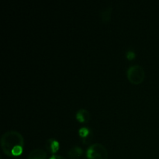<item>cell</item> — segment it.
<instances>
[{"label":"cell","mask_w":159,"mask_h":159,"mask_svg":"<svg viewBox=\"0 0 159 159\" xmlns=\"http://www.w3.org/2000/svg\"><path fill=\"white\" fill-rule=\"evenodd\" d=\"M127 79L134 85L141 84L144 81L145 77V72L143 68L139 65H134L130 66L127 70Z\"/></svg>","instance_id":"obj_3"},{"label":"cell","mask_w":159,"mask_h":159,"mask_svg":"<svg viewBox=\"0 0 159 159\" xmlns=\"http://www.w3.org/2000/svg\"><path fill=\"white\" fill-rule=\"evenodd\" d=\"M79 134L82 140L83 141V142H88L92 136L91 130H90L89 128L86 127H81L79 130Z\"/></svg>","instance_id":"obj_8"},{"label":"cell","mask_w":159,"mask_h":159,"mask_svg":"<svg viewBox=\"0 0 159 159\" xmlns=\"http://www.w3.org/2000/svg\"><path fill=\"white\" fill-rule=\"evenodd\" d=\"M111 12H112V8L111 7H107L104 9L103 11H102L101 12V18H102V21L107 23L109 20H110V17H111Z\"/></svg>","instance_id":"obj_9"},{"label":"cell","mask_w":159,"mask_h":159,"mask_svg":"<svg viewBox=\"0 0 159 159\" xmlns=\"http://www.w3.org/2000/svg\"><path fill=\"white\" fill-rule=\"evenodd\" d=\"M88 159H108V152L104 145L100 143H94L87 149Z\"/></svg>","instance_id":"obj_2"},{"label":"cell","mask_w":159,"mask_h":159,"mask_svg":"<svg viewBox=\"0 0 159 159\" xmlns=\"http://www.w3.org/2000/svg\"><path fill=\"white\" fill-rule=\"evenodd\" d=\"M46 148L48 151H49L51 153L54 154L58 151L59 148H60V144L57 140L54 139V138H50L46 141Z\"/></svg>","instance_id":"obj_5"},{"label":"cell","mask_w":159,"mask_h":159,"mask_svg":"<svg viewBox=\"0 0 159 159\" xmlns=\"http://www.w3.org/2000/svg\"><path fill=\"white\" fill-rule=\"evenodd\" d=\"M0 144L6 155L9 157L20 156L23 153L24 139L20 132L8 130L2 135Z\"/></svg>","instance_id":"obj_1"},{"label":"cell","mask_w":159,"mask_h":159,"mask_svg":"<svg viewBox=\"0 0 159 159\" xmlns=\"http://www.w3.org/2000/svg\"><path fill=\"white\" fill-rule=\"evenodd\" d=\"M127 57L129 59V60H132L135 57V54L133 51H129L127 53Z\"/></svg>","instance_id":"obj_10"},{"label":"cell","mask_w":159,"mask_h":159,"mask_svg":"<svg viewBox=\"0 0 159 159\" xmlns=\"http://www.w3.org/2000/svg\"><path fill=\"white\" fill-rule=\"evenodd\" d=\"M49 159H67L65 157L61 156V155H53Z\"/></svg>","instance_id":"obj_11"},{"label":"cell","mask_w":159,"mask_h":159,"mask_svg":"<svg viewBox=\"0 0 159 159\" xmlns=\"http://www.w3.org/2000/svg\"><path fill=\"white\" fill-rule=\"evenodd\" d=\"M47 152L40 148L34 149L28 155V159H47Z\"/></svg>","instance_id":"obj_4"},{"label":"cell","mask_w":159,"mask_h":159,"mask_svg":"<svg viewBox=\"0 0 159 159\" xmlns=\"http://www.w3.org/2000/svg\"><path fill=\"white\" fill-rule=\"evenodd\" d=\"M76 119L80 123H87L90 119L89 112L85 109H81L76 113Z\"/></svg>","instance_id":"obj_6"},{"label":"cell","mask_w":159,"mask_h":159,"mask_svg":"<svg viewBox=\"0 0 159 159\" xmlns=\"http://www.w3.org/2000/svg\"><path fill=\"white\" fill-rule=\"evenodd\" d=\"M68 155L71 159H79L83 155V151L80 147L75 146L68 151Z\"/></svg>","instance_id":"obj_7"}]
</instances>
